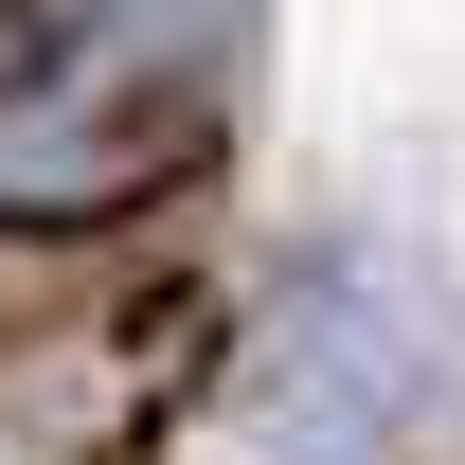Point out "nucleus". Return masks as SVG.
<instances>
[{"instance_id": "obj_2", "label": "nucleus", "mask_w": 465, "mask_h": 465, "mask_svg": "<svg viewBox=\"0 0 465 465\" xmlns=\"http://www.w3.org/2000/svg\"><path fill=\"white\" fill-rule=\"evenodd\" d=\"M232 430H251L269 465H394V430H411V341L376 322V304L304 287L269 341L232 358Z\"/></svg>"}, {"instance_id": "obj_1", "label": "nucleus", "mask_w": 465, "mask_h": 465, "mask_svg": "<svg viewBox=\"0 0 465 465\" xmlns=\"http://www.w3.org/2000/svg\"><path fill=\"white\" fill-rule=\"evenodd\" d=\"M125 18L143 0H54V72L0 90V232H90V215L215 162V90L143 72Z\"/></svg>"}]
</instances>
